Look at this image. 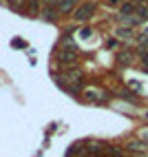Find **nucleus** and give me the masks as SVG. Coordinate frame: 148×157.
I'll return each mask as SVG.
<instances>
[{
    "label": "nucleus",
    "instance_id": "nucleus-1",
    "mask_svg": "<svg viewBox=\"0 0 148 157\" xmlns=\"http://www.w3.org/2000/svg\"><path fill=\"white\" fill-rule=\"evenodd\" d=\"M73 13H75L73 18H75L78 22H86V20H91L93 13H95V5L93 2H82L80 7H75V11H73Z\"/></svg>",
    "mask_w": 148,
    "mask_h": 157
},
{
    "label": "nucleus",
    "instance_id": "nucleus-2",
    "mask_svg": "<svg viewBox=\"0 0 148 157\" xmlns=\"http://www.w3.org/2000/svg\"><path fill=\"white\" fill-rule=\"evenodd\" d=\"M58 60L62 62V64H73V62L78 60V51L73 47H66V49L58 51Z\"/></svg>",
    "mask_w": 148,
    "mask_h": 157
},
{
    "label": "nucleus",
    "instance_id": "nucleus-3",
    "mask_svg": "<svg viewBox=\"0 0 148 157\" xmlns=\"http://www.w3.org/2000/svg\"><path fill=\"white\" fill-rule=\"evenodd\" d=\"M84 98L91 100V102H100V100H106L108 95L104 91H100V89H86V91H84Z\"/></svg>",
    "mask_w": 148,
    "mask_h": 157
},
{
    "label": "nucleus",
    "instance_id": "nucleus-4",
    "mask_svg": "<svg viewBox=\"0 0 148 157\" xmlns=\"http://www.w3.org/2000/svg\"><path fill=\"white\" fill-rule=\"evenodd\" d=\"M75 5H78V0H58L55 9L60 13H71L73 9H75Z\"/></svg>",
    "mask_w": 148,
    "mask_h": 157
},
{
    "label": "nucleus",
    "instance_id": "nucleus-5",
    "mask_svg": "<svg viewBox=\"0 0 148 157\" xmlns=\"http://www.w3.org/2000/svg\"><path fill=\"white\" fill-rule=\"evenodd\" d=\"M126 148L133 151V153H146L148 151V144L142 142V140H131L128 144H126Z\"/></svg>",
    "mask_w": 148,
    "mask_h": 157
},
{
    "label": "nucleus",
    "instance_id": "nucleus-6",
    "mask_svg": "<svg viewBox=\"0 0 148 157\" xmlns=\"http://www.w3.org/2000/svg\"><path fill=\"white\" fill-rule=\"evenodd\" d=\"M115 36H117L120 40H131L133 38V27H120L117 31H115Z\"/></svg>",
    "mask_w": 148,
    "mask_h": 157
},
{
    "label": "nucleus",
    "instance_id": "nucleus-7",
    "mask_svg": "<svg viewBox=\"0 0 148 157\" xmlns=\"http://www.w3.org/2000/svg\"><path fill=\"white\" fill-rule=\"evenodd\" d=\"M135 13V2H126V5H122V9H120V18L124 20V18H128V16H133Z\"/></svg>",
    "mask_w": 148,
    "mask_h": 157
},
{
    "label": "nucleus",
    "instance_id": "nucleus-8",
    "mask_svg": "<svg viewBox=\"0 0 148 157\" xmlns=\"http://www.w3.org/2000/svg\"><path fill=\"white\" fill-rule=\"evenodd\" d=\"M117 60L122 62V64H128V62L133 60V51H120V53H117Z\"/></svg>",
    "mask_w": 148,
    "mask_h": 157
},
{
    "label": "nucleus",
    "instance_id": "nucleus-9",
    "mask_svg": "<svg viewBox=\"0 0 148 157\" xmlns=\"http://www.w3.org/2000/svg\"><path fill=\"white\" fill-rule=\"evenodd\" d=\"M55 11L58 9H53V7H44L42 9V18L44 20H55Z\"/></svg>",
    "mask_w": 148,
    "mask_h": 157
},
{
    "label": "nucleus",
    "instance_id": "nucleus-10",
    "mask_svg": "<svg viewBox=\"0 0 148 157\" xmlns=\"http://www.w3.org/2000/svg\"><path fill=\"white\" fill-rule=\"evenodd\" d=\"M137 42H139L142 47H146V44H148V27L144 29V33H142L139 38H137Z\"/></svg>",
    "mask_w": 148,
    "mask_h": 157
},
{
    "label": "nucleus",
    "instance_id": "nucleus-11",
    "mask_svg": "<svg viewBox=\"0 0 148 157\" xmlns=\"http://www.w3.org/2000/svg\"><path fill=\"white\" fill-rule=\"evenodd\" d=\"M139 56H142V62H144V67H146V71H148V51L142 49V51H139Z\"/></svg>",
    "mask_w": 148,
    "mask_h": 157
},
{
    "label": "nucleus",
    "instance_id": "nucleus-12",
    "mask_svg": "<svg viewBox=\"0 0 148 157\" xmlns=\"http://www.w3.org/2000/svg\"><path fill=\"white\" fill-rule=\"evenodd\" d=\"M80 36H82V38H89V36H91V29H84V31H80Z\"/></svg>",
    "mask_w": 148,
    "mask_h": 157
},
{
    "label": "nucleus",
    "instance_id": "nucleus-13",
    "mask_svg": "<svg viewBox=\"0 0 148 157\" xmlns=\"http://www.w3.org/2000/svg\"><path fill=\"white\" fill-rule=\"evenodd\" d=\"M131 86H133L135 91H139V89H142V84H139V82H131Z\"/></svg>",
    "mask_w": 148,
    "mask_h": 157
},
{
    "label": "nucleus",
    "instance_id": "nucleus-14",
    "mask_svg": "<svg viewBox=\"0 0 148 157\" xmlns=\"http://www.w3.org/2000/svg\"><path fill=\"white\" fill-rule=\"evenodd\" d=\"M142 137H146V142H148V131H142Z\"/></svg>",
    "mask_w": 148,
    "mask_h": 157
},
{
    "label": "nucleus",
    "instance_id": "nucleus-15",
    "mask_svg": "<svg viewBox=\"0 0 148 157\" xmlns=\"http://www.w3.org/2000/svg\"><path fill=\"white\" fill-rule=\"evenodd\" d=\"M108 2H111V5H115V2H117V0H108Z\"/></svg>",
    "mask_w": 148,
    "mask_h": 157
}]
</instances>
